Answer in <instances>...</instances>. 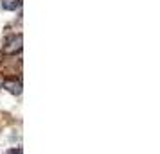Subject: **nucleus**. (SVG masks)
<instances>
[{"label":"nucleus","instance_id":"1","mask_svg":"<svg viewBox=\"0 0 160 154\" xmlns=\"http://www.w3.org/2000/svg\"><path fill=\"white\" fill-rule=\"evenodd\" d=\"M22 43H23L22 34H18V36H13V38H11V40L8 41V45H6V49H4V50L8 52V54H16V52L22 50Z\"/></svg>","mask_w":160,"mask_h":154},{"label":"nucleus","instance_id":"2","mask_svg":"<svg viewBox=\"0 0 160 154\" xmlns=\"http://www.w3.org/2000/svg\"><path fill=\"white\" fill-rule=\"evenodd\" d=\"M2 86L8 90L11 95H20L22 93V82L18 81V79H6Z\"/></svg>","mask_w":160,"mask_h":154},{"label":"nucleus","instance_id":"3","mask_svg":"<svg viewBox=\"0 0 160 154\" xmlns=\"http://www.w3.org/2000/svg\"><path fill=\"white\" fill-rule=\"evenodd\" d=\"M20 6H22L20 0H2V7L6 11H16Z\"/></svg>","mask_w":160,"mask_h":154},{"label":"nucleus","instance_id":"4","mask_svg":"<svg viewBox=\"0 0 160 154\" xmlns=\"http://www.w3.org/2000/svg\"><path fill=\"white\" fill-rule=\"evenodd\" d=\"M9 154H22V149H13V151H9Z\"/></svg>","mask_w":160,"mask_h":154},{"label":"nucleus","instance_id":"5","mask_svg":"<svg viewBox=\"0 0 160 154\" xmlns=\"http://www.w3.org/2000/svg\"><path fill=\"white\" fill-rule=\"evenodd\" d=\"M0 59H2V54H0Z\"/></svg>","mask_w":160,"mask_h":154}]
</instances>
